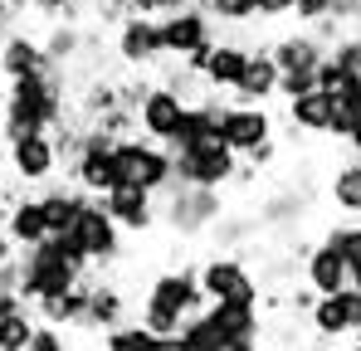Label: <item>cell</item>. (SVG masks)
Returning a JSON list of instances; mask_svg holds the SVG:
<instances>
[{"instance_id":"cell-41","label":"cell","mask_w":361,"mask_h":351,"mask_svg":"<svg viewBox=\"0 0 361 351\" xmlns=\"http://www.w3.org/2000/svg\"><path fill=\"white\" fill-rule=\"evenodd\" d=\"M342 142L352 147V156H361V113H347V132H342Z\"/></svg>"},{"instance_id":"cell-16","label":"cell","mask_w":361,"mask_h":351,"mask_svg":"<svg viewBox=\"0 0 361 351\" xmlns=\"http://www.w3.org/2000/svg\"><path fill=\"white\" fill-rule=\"evenodd\" d=\"M302 283L312 292H342L352 283V264L342 259V249L337 244H312L307 254H302Z\"/></svg>"},{"instance_id":"cell-19","label":"cell","mask_w":361,"mask_h":351,"mask_svg":"<svg viewBox=\"0 0 361 351\" xmlns=\"http://www.w3.org/2000/svg\"><path fill=\"white\" fill-rule=\"evenodd\" d=\"M39 68H49L44 39L20 35V30L0 35V78H25V73H39Z\"/></svg>"},{"instance_id":"cell-40","label":"cell","mask_w":361,"mask_h":351,"mask_svg":"<svg viewBox=\"0 0 361 351\" xmlns=\"http://www.w3.org/2000/svg\"><path fill=\"white\" fill-rule=\"evenodd\" d=\"M254 10H259V20H283V15H293V0H254Z\"/></svg>"},{"instance_id":"cell-20","label":"cell","mask_w":361,"mask_h":351,"mask_svg":"<svg viewBox=\"0 0 361 351\" xmlns=\"http://www.w3.org/2000/svg\"><path fill=\"white\" fill-rule=\"evenodd\" d=\"M210 317L225 327L230 351H249L264 342V327H259V302H210Z\"/></svg>"},{"instance_id":"cell-8","label":"cell","mask_w":361,"mask_h":351,"mask_svg":"<svg viewBox=\"0 0 361 351\" xmlns=\"http://www.w3.org/2000/svg\"><path fill=\"white\" fill-rule=\"evenodd\" d=\"M210 44H215V15H210L205 0H190L176 15H161V49H166V58L185 63V58L205 54Z\"/></svg>"},{"instance_id":"cell-9","label":"cell","mask_w":361,"mask_h":351,"mask_svg":"<svg viewBox=\"0 0 361 351\" xmlns=\"http://www.w3.org/2000/svg\"><path fill=\"white\" fill-rule=\"evenodd\" d=\"M200 288H205V302H259V278L230 249H220L200 264Z\"/></svg>"},{"instance_id":"cell-1","label":"cell","mask_w":361,"mask_h":351,"mask_svg":"<svg viewBox=\"0 0 361 351\" xmlns=\"http://www.w3.org/2000/svg\"><path fill=\"white\" fill-rule=\"evenodd\" d=\"M68 113V88H63V63H49L25 78H5L0 98V137L15 142L25 132H49Z\"/></svg>"},{"instance_id":"cell-14","label":"cell","mask_w":361,"mask_h":351,"mask_svg":"<svg viewBox=\"0 0 361 351\" xmlns=\"http://www.w3.org/2000/svg\"><path fill=\"white\" fill-rule=\"evenodd\" d=\"M103 205H108V215L118 220L122 234H147L161 225V215H157V195L152 190H142V185H113L108 195H103Z\"/></svg>"},{"instance_id":"cell-42","label":"cell","mask_w":361,"mask_h":351,"mask_svg":"<svg viewBox=\"0 0 361 351\" xmlns=\"http://www.w3.org/2000/svg\"><path fill=\"white\" fill-rule=\"evenodd\" d=\"M347 302H352V337H361V283H347Z\"/></svg>"},{"instance_id":"cell-25","label":"cell","mask_w":361,"mask_h":351,"mask_svg":"<svg viewBox=\"0 0 361 351\" xmlns=\"http://www.w3.org/2000/svg\"><path fill=\"white\" fill-rule=\"evenodd\" d=\"M235 93H240L244 103H269V98L279 93V63H274V54H269V49L249 54L240 83H235Z\"/></svg>"},{"instance_id":"cell-15","label":"cell","mask_w":361,"mask_h":351,"mask_svg":"<svg viewBox=\"0 0 361 351\" xmlns=\"http://www.w3.org/2000/svg\"><path fill=\"white\" fill-rule=\"evenodd\" d=\"M220 137H225V142L244 156V152H254L259 142H269V137H274V117H269L264 103H244V98H240V103H230V108H225Z\"/></svg>"},{"instance_id":"cell-17","label":"cell","mask_w":361,"mask_h":351,"mask_svg":"<svg viewBox=\"0 0 361 351\" xmlns=\"http://www.w3.org/2000/svg\"><path fill=\"white\" fill-rule=\"evenodd\" d=\"M83 283H88V297H83V322L78 327H88V332H108V327H118L122 317H127V297H122L118 283H108V278H93V273H83Z\"/></svg>"},{"instance_id":"cell-7","label":"cell","mask_w":361,"mask_h":351,"mask_svg":"<svg viewBox=\"0 0 361 351\" xmlns=\"http://www.w3.org/2000/svg\"><path fill=\"white\" fill-rule=\"evenodd\" d=\"M118 180L161 195V190L176 180L171 152H166L161 142H152V137H118Z\"/></svg>"},{"instance_id":"cell-10","label":"cell","mask_w":361,"mask_h":351,"mask_svg":"<svg viewBox=\"0 0 361 351\" xmlns=\"http://www.w3.org/2000/svg\"><path fill=\"white\" fill-rule=\"evenodd\" d=\"M59 142H54V132H25V137H15V142H5V166L10 176L20 180V185H44V180H54L59 171Z\"/></svg>"},{"instance_id":"cell-4","label":"cell","mask_w":361,"mask_h":351,"mask_svg":"<svg viewBox=\"0 0 361 351\" xmlns=\"http://www.w3.org/2000/svg\"><path fill=\"white\" fill-rule=\"evenodd\" d=\"M171 195L161 200V225L166 230L185 234V239H195V234H210V225L225 215V200H220V190H210V185H190V180H171L166 185Z\"/></svg>"},{"instance_id":"cell-5","label":"cell","mask_w":361,"mask_h":351,"mask_svg":"<svg viewBox=\"0 0 361 351\" xmlns=\"http://www.w3.org/2000/svg\"><path fill=\"white\" fill-rule=\"evenodd\" d=\"M68 171L88 195H108L118 185V137H108L103 127L83 122L78 147L68 152Z\"/></svg>"},{"instance_id":"cell-43","label":"cell","mask_w":361,"mask_h":351,"mask_svg":"<svg viewBox=\"0 0 361 351\" xmlns=\"http://www.w3.org/2000/svg\"><path fill=\"white\" fill-rule=\"evenodd\" d=\"M15 254H20V244H15L10 230H5V205H0V264H5V259H15Z\"/></svg>"},{"instance_id":"cell-23","label":"cell","mask_w":361,"mask_h":351,"mask_svg":"<svg viewBox=\"0 0 361 351\" xmlns=\"http://www.w3.org/2000/svg\"><path fill=\"white\" fill-rule=\"evenodd\" d=\"M269 54H274L279 68H317L322 54H327V39H322L317 30H293V35L274 39V44H269Z\"/></svg>"},{"instance_id":"cell-39","label":"cell","mask_w":361,"mask_h":351,"mask_svg":"<svg viewBox=\"0 0 361 351\" xmlns=\"http://www.w3.org/2000/svg\"><path fill=\"white\" fill-rule=\"evenodd\" d=\"M190 0H132V10H147V15H176V10H185Z\"/></svg>"},{"instance_id":"cell-26","label":"cell","mask_w":361,"mask_h":351,"mask_svg":"<svg viewBox=\"0 0 361 351\" xmlns=\"http://www.w3.org/2000/svg\"><path fill=\"white\" fill-rule=\"evenodd\" d=\"M327 200H332L342 215L361 220V156H352L347 166L332 171V180H327Z\"/></svg>"},{"instance_id":"cell-6","label":"cell","mask_w":361,"mask_h":351,"mask_svg":"<svg viewBox=\"0 0 361 351\" xmlns=\"http://www.w3.org/2000/svg\"><path fill=\"white\" fill-rule=\"evenodd\" d=\"M68 234L83 244V254H88L93 269L122 264V230H118V220L108 215L103 195H83V205H78L73 220H68Z\"/></svg>"},{"instance_id":"cell-29","label":"cell","mask_w":361,"mask_h":351,"mask_svg":"<svg viewBox=\"0 0 361 351\" xmlns=\"http://www.w3.org/2000/svg\"><path fill=\"white\" fill-rule=\"evenodd\" d=\"M83 30H78V20H59V25H49V35H44V54L49 63H73L78 49H83Z\"/></svg>"},{"instance_id":"cell-37","label":"cell","mask_w":361,"mask_h":351,"mask_svg":"<svg viewBox=\"0 0 361 351\" xmlns=\"http://www.w3.org/2000/svg\"><path fill=\"white\" fill-rule=\"evenodd\" d=\"M68 342V327H54V322H35V332H30V351H59Z\"/></svg>"},{"instance_id":"cell-38","label":"cell","mask_w":361,"mask_h":351,"mask_svg":"<svg viewBox=\"0 0 361 351\" xmlns=\"http://www.w3.org/2000/svg\"><path fill=\"white\" fill-rule=\"evenodd\" d=\"M293 10H298V20H307V25H322L332 15V0H293Z\"/></svg>"},{"instance_id":"cell-36","label":"cell","mask_w":361,"mask_h":351,"mask_svg":"<svg viewBox=\"0 0 361 351\" xmlns=\"http://www.w3.org/2000/svg\"><path fill=\"white\" fill-rule=\"evenodd\" d=\"M307 88H317V68H279V93L283 98H298Z\"/></svg>"},{"instance_id":"cell-13","label":"cell","mask_w":361,"mask_h":351,"mask_svg":"<svg viewBox=\"0 0 361 351\" xmlns=\"http://www.w3.org/2000/svg\"><path fill=\"white\" fill-rule=\"evenodd\" d=\"M288 127L293 132H332L342 137L347 132V103L327 88H307L298 98H288Z\"/></svg>"},{"instance_id":"cell-11","label":"cell","mask_w":361,"mask_h":351,"mask_svg":"<svg viewBox=\"0 0 361 351\" xmlns=\"http://www.w3.org/2000/svg\"><path fill=\"white\" fill-rule=\"evenodd\" d=\"M113 54H118L127 68H152V63H161V58H166V49H161V20L147 15V10H127L118 20Z\"/></svg>"},{"instance_id":"cell-30","label":"cell","mask_w":361,"mask_h":351,"mask_svg":"<svg viewBox=\"0 0 361 351\" xmlns=\"http://www.w3.org/2000/svg\"><path fill=\"white\" fill-rule=\"evenodd\" d=\"M35 307H20V312H5L0 317V351H30V332H35Z\"/></svg>"},{"instance_id":"cell-28","label":"cell","mask_w":361,"mask_h":351,"mask_svg":"<svg viewBox=\"0 0 361 351\" xmlns=\"http://www.w3.org/2000/svg\"><path fill=\"white\" fill-rule=\"evenodd\" d=\"M302 220V200L298 195H274V200H264L259 205V230H274V234H288L293 225Z\"/></svg>"},{"instance_id":"cell-44","label":"cell","mask_w":361,"mask_h":351,"mask_svg":"<svg viewBox=\"0 0 361 351\" xmlns=\"http://www.w3.org/2000/svg\"><path fill=\"white\" fill-rule=\"evenodd\" d=\"M352 283H361V269H357V273H352Z\"/></svg>"},{"instance_id":"cell-18","label":"cell","mask_w":361,"mask_h":351,"mask_svg":"<svg viewBox=\"0 0 361 351\" xmlns=\"http://www.w3.org/2000/svg\"><path fill=\"white\" fill-rule=\"evenodd\" d=\"M244 63H249V49H244V44H235V39H220V44H210V49H205L200 83H205L210 93H235Z\"/></svg>"},{"instance_id":"cell-24","label":"cell","mask_w":361,"mask_h":351,"mask_svg":"<svg viewBox=\"0 0 361 351\" xmlns=\"http://www.w3.org/2000/svg\"><path fill=\"white\" fill-rule=\"evenodd\" d=\"M83 297H88V283L78 278L73 288L35 297L30 307H35V317H39V322H54V327H78V322H83Z\"/></svg>"},{"instance_id":"cell-34","label":"cell","mask_w":361,"mask_h":351,"mask_svg":"<svg viewBox=\"0 0 361 351\" xmlns=\"http://www.w3.org/2000/svg\"><path fill=\"white\" fill-rule=\"evenodd\" d=\"M205 5H210V15L220 25H249V20H259L254 0H205Z\"/></svg>"},{"instance_id":"cell-33","label":"cell","mask_w":361,"mask_h":351,"mask_svg":"<svg viewBox=\"0 0 361 351\" xmlns=\"http://www.w3.org/2000/svg\"><path fill=\"white\" fill-rule=\"evenodd\" d=\"M327 244H337L342 249V259L352 264V273L361 269V220H352V225H332V230L322 234Z\"/></svg>"},{"instance_id":"cell-12","label":"cell","mask_w":361,"mask_h":351,"mask_svg":"<svg viewBox=\"0 0 361 351\" xmlns=\"http://www.w3.org/2000/svg\"><path fill=\"white\" fill-rule=\"evenodd\" d=\"M185 93L171 88V83H152L147 93H142V103H137V127H142V137H152V142H171L180 127V113H185Z\"/></svg>"},{"instance_id":"cell-22","label":"cell","mask_w":361,"mask_h":351,"mask_svg":"<svg viewBox=\"0 0 361 351\" xmlns=\"http://www.w3.org/2000/svg\"><path fill=\"white\" fill-rule=\"evenodd\" d=\"M5 230L10 239L20 244V249H30V244H39L49 230V215H44V200L39 195H20V200H5Z\"/></svg>"},{"instance_id":"cell-32","label":"cell","mask_w":361,"mask_h":351,"mask_svg":"<svg viewBox=\"0 0 361 351\" xmlns=\"http://www.w3.org/2000/svg\"><path fill=\"white\" fill-rule=\"evenodd\" d=\"M361 78L352 73V68H342L332 54H322V63H317V88H327V93H337V98H347L352 88H357Z\"/></svg>"},{"instance_id":"cell-3","label":"cell","mask_w":361,"mask_h":351,"mask_svg":"<svg viewBox=\"0 0 361 351\" xmlns=\"http://www.w3.org/2000/svg\"><path fill=\"white\" fill-rule=\"evenodd\" d=\"M171 152V166L176 180L190 185H210V190H225L240 180V152L225 142V137H205V142H190V147H166Z\"/></svg>"},{"instance_id":"cell-31","label":"cell","mask_w":361,"mask_h":351,"mask_svg":"<svg viewBox=\"0 0 361 351\" xmlns=\"http://www.w3.org/2000/svg\"><path fill=\"white\" fill-rule=\"evenodd\" d=\"M98 342H103V347H166V342H161V337H157L142 317H137L132 327H122V322H118V327H108Z\"/></svg>"},{"instance_id":"cell-35","label":"cell","mask_w":361,"mask_h":351,"mask_svg":"<svg viewBox=\"0 0 361 351\" xmlns=\"http://www.w3.org/2000/svg\"><path fill=\"white\" fill-rule=\"evenodd\" d=\"M327 54L337 58L342 68H352V73L361 78V30H352V35H337V39L327 44Z\"/></svg>"},{"instance_id":"cell-2","label":"cell","mask_w":361,"mask_h":351,"mask_svg":"<svg viewBox=\"0 0 361 351\" xmlns=\"http://www.w3.org/2000/svg\"><path fill=\"white\" fill-rule=\"evenodd\" d=\"M205 307V288H200V269H161L152 283H147V297H142V322L166 342L176 347V332L190 312Z\"/></svg>"},{"instance_id":"cell-21","label":"cell","mask_w":361,"mask_h":351,"mask_svg":"<svg viewBox=\"0 0 361 351\" xmlns=\"http://www.w3.org/2000/svg\"><path fill=\"white\" fill-rule=\"evenodd\" d=\"M307 322H312V337H317V342H342V337H352V302H347V288L342 292H317L312 307H307Z\"/></svg>"},{"instance_id":"cell-27","label":"cell","mask_w":361,"mask_h":351,"mask_svg":"<svg viewBox=\"0 0 361 351\" xmlns=\"http://www.w3.org/2000/svg\"><path fill=\"white\" fill-rule=\"evenodd\" d=\"M83 185L73 180V185H49L44 180V190H39V200H44V215H49V230L59 234V230H68V220H73V210L83 205Z\"/></svg>"}]
</instances>
